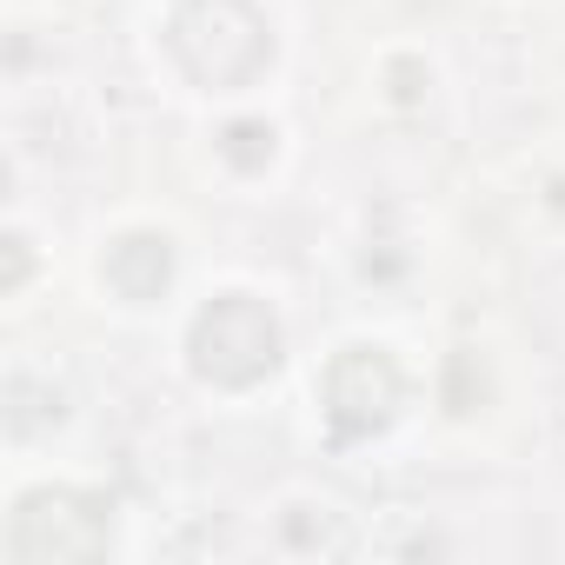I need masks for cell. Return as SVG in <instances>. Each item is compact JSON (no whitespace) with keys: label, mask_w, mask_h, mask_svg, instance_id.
<instances>
[{"label":"cell","mask_w":565,"mask_h":565,"mask_svg":"<svg viewBox=\"0 0 565 565\" xmlns=\"http://www.w3.org/2000/svg\"><path fill=\"white\" fill-rule=\"evenodd\" d=\"M173 54L186 61L193 81L206 87H246L273 61V34L246 0H186L173 21Z\"/></svg>","instance_id":"obj_1"},{"label":"cell","mask_w":565,"mask_h":565,"mask_svg":"<svg viewBox=\"0 0 565 565\" xmlns=\"http://www.w3.org/2000/svg\"><path fill=\"white\" fill-rule=\"evenodd\" d=\"M193 366L213 386H253L279 366V327L259 300L226 294L193 320Z\"/></svg>","instance_id":"obj_2"},{"label":"cell","mask_w":565,"mask_h":565,"mask_svg":"<svg viewBox=\"0 0 565 565\" xmlns=\"http://www.w3.org/2000/svg\"><path fill=\"white\" fill-rule=\"evenodd\" d=\"M393 406H399V373H393L386 353L353 347L347 360H333V373H327V413H333V426L347 439L380 433L393 419Z\"/></svg>","instance_id":"obj_3"}]
</instances>
